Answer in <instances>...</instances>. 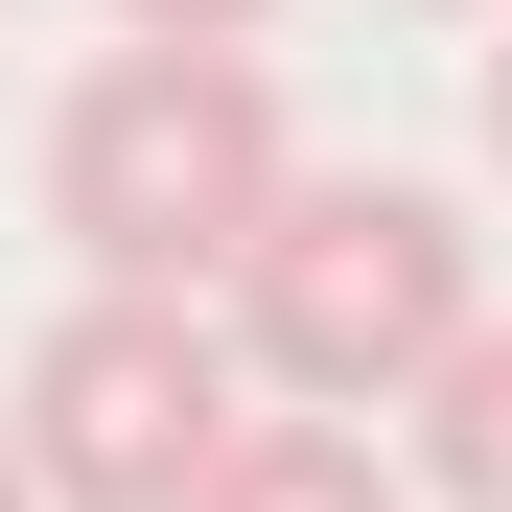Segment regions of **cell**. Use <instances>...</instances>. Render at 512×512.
Masks as SVG:
<instances>
[{"label":"cell","instance_id":"6da1fadb","mask_svg":"<svg viewBox=\"0 0 512 512\" xmlns=\"http://www.w3.org/2000/svg\"><path fill=\"white\" fill-rule=\"evenodd\" d=\"M303 187V140H280V70L256 47H187V24H117L94 70H70V117H47V233L94 256V280H233V233Z\"/></svg>","mask_w":512,"mask_h":512},{"label":"cell","instance_id":"7a4b0ae2","mask_svg":"<svg viewBox=\"0 0 512 512\" xmlns=\"http://www.w3.org/2000/svg\"><path fill=\"white\" fill-rule=\"evenodd\" d=\"M466 303H489V280H466V210L396 187V163H350V187L303 163V187L233 233V280H210V326H233L256 396H350V419H396L419 373H443Z\"/></svg>","mask_w":512,"mask_h":512},{"label":"cell","instance_id":"3957f363","mask_svg":"<svg viewBox=\"0 0 512 512\" xmlns=\"http://www.w3.org/2000/svg\"><path fill=\"white\" fill-rule=\"evenodd\" d=\"M233 396L256 373H233V326L187 280H70L47 350H24V396H0V443H24L47 512H187L210 443H233Z\"/></svg>","mask_w":512,"mask_h":512},{"label":"cell","instance_id":"277c9868","mask_svg":"<svg viewBox=\"0 0 512 512\" xmlns=\"http://www.w3.org/2000/svg\"><path fill=\"white\" fill-rule=\"evenodd\" d=\"M187 512H396V443H373L350 396H280V419L233 396V443H210V489H187Z\"/></svg>","mask_w":512,"mask_h":512},{"label":"cell","instance_id":"5b68a950","mask_svg":"<svg viewBox=\"0 0 512 512\" xmlns=\"http://www.w3.org/2000/svg\"><path fill=\"white\" fill-rule=\"evenodd\" d=\"M396 466L443 489V512H512V303H466V326H443V373L396 396Z\"/></svg>","mask_w":512,"mask_h":512},{"label":"cell","instance_id":"8992f818","mask_svg":"<svg viewBox=\"0 0 512 512\" xmlns=\"http://www.w3.org/2000/svg\"><path fill=\"white\" fill-rule=\"evenodd\" d=\"M117 24H187V47H256L280 0H117Z\"/></svg>","mask_w":512,"mask_h":512},{"label":"cell","instance_id":"52a82bcc","mask_svg":"<svg viewBox=\"0 0 512 512\" xmlns=\"http://www.w3.org/2000/svg\"><path fill=\"white\" fill-rule=\"evenodd\" d=\"M489 163H512V47H489Z\"/></svg>","mask_w":512,"mask_h":512},{"label":"cell","instance_id":"ba28073f","mask_svg":"<svg viewBox=\"0 0 512 512\" xmlns=\"http://www.w3.org/2000/svg\"><path fill=\"white\" fill-rule=\"evenodd\" d=\"M0 512H47V489H24V443H0Z\"/></svg>","mask_w":512,"mask_h":512}]
</instances>
